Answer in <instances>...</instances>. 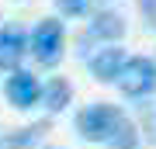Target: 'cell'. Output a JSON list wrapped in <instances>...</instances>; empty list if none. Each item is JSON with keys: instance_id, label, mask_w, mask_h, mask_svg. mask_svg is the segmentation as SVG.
Listing matches in <instances>:
<instances>
[{"instance_id": "obj_1", "label": "cell", "mask_w": 156, "mask_h": 149, "mask_svg": "<svg viewBox=\"0 0 156 149\" xmlns=\"http://www.w3.org/2000/svg\"><path fill=\"white\" fill-rule=\"evenodd\" d=\"M118 90H122L125 97H146L156 90V62L146 59V55H132V59H125V66L118 69Z\"/></svg>"}, {"instance_id": "obj_2", "label": "cell", "mask_w": 156, "mask_h": 149, "mask_svg": "<svg viewBox=\"0 0 156 149\" xmlns=\"http://www.w3.org/2000/svg\"><path fill=\"white\" fill-rule=\"evenodd\" d=\"M118 118H122V111L115 104H90L76 115V132L87 142H108V135L115 132Z\"/></svg>"}, {"instance_id": "obj_3", "label": "cell", "mask_w": 156, "mask_h": 149, "mask_svg": "<svg viewBox=\"0 0 156 149\" xmlns=\"http://www.w3.org/2000/svg\"><path fill=\"white\" fill-rule=\"evenodd\" d=\"M62 21H42L38 28L31 31V52H35V59L45 62V66H52V62L62 55Z\"/></svg>"}, {"instance_id": "obj_4", "label": "cell", "mask_w": 156, "mask_h": 149, "mask_svg": "<svg viewBox=\"0 0 156 149\" xmlns=\"http://www.w3.org/2000/svg\"><path fill=\"white\" fill-rule=\"evenodd\" d=\"M122 35H125V17H122V14H111V11H101L94 21H90V28L83 31V38H80V42L97 38V42L115 45V42H122Z\"/></svg>"}, {"instance_id": "obj_5", "label": "cell", "mask_w": 156, "mask_h": 149, "mask_svg": "<svg viewBox=\"0 0 156 149\" xmlns=\"http://www.w3.org/2000/svg\"><path fill=\"white\" fill-rule=\"evenodd\" d=\"M7 97H11L14 108H31V104H38L42 87H38V80H35L31 73H14V76L7 80Z\"/></svg>"}, {"instance_id": "obj_6", "label": "cell", "mask_w": 156, "mask_h": 149, "mask_svg": "<svg viewBox=\"0 0 156 149\" xmlns=\"http://www.w3.org/2000/svg\"><path fill=\"white\" fill-rule=\"evenodd\" d=\"M28 52V38L17 28H4L0 31V69H14Z\"/></svg>"}, {"instance_id": "obj_7", "label": "cell", "mask_w": 156, "mask_h": 149, "mask_svg": "<svg viewBox=\"0 0 156 149\" xmlns=\"http://www.w3.org/2000/svg\"><path fill=\"white\" fill-rule=\"evenodd\" d=\"M125 49H118V45H111V49H101L94 59H90V69H94V76L101 80V83H111L115 76H118V69L125 66Z\"/></svg>"}, {"instance_id": "obj_8", "label": "cell", "mask_w": 156, "mask_h": 149, "mask_svg": "<svg viewBox=\"0 0 156 149\" xmlns=\"http://www.w3.org/2000/svg\"><path fill=\"white\" fill-rule=\"evenodd\" d=\"M69 97H73V87H69V80H62V76H52V80L42 87V97H38V101H45V108H49V111H62V108L69 104Z\"/></svg>"}, {"instance_id": "obj_9", "label": "cell", "mask_w": 156, "mask_h": 149, "mask_svg": "<svg viewBox=\"0 0 156 149\" xmlns=\"http://www.w3.org/2000/svg\"><path fill=\"white\" fill-rule=\"evenodd\" d=\"M135 146H139V132H135V125L122 115L118 125H115V132L108 135V149H135Z\"/></svg>"}, {"instance_id": "obj_10", "label": "cell", "mask_w": 156, "mask_h": 149, "mask_svg": "<svg viewBox=\"0 0 156 149\" xmlns=\"http://www.w3.org/2000/svg\"><path fill=\"white\" fill-rule=\"evenodd\" d=\"M94 4H97V0H56V7H59L62 14H69V17H80V14H87Z\"/></svg>"}, {"instance_id": "obj_11", "label": "cell", "mask_w": 156, "mask_h": 149, "mask_svg": "<svg viewBox=\"0 0 156 149\" xmlns=\"http://www.w3.org/2000/svg\"><path fill=\"white\" fill-rule=\"evenodd\" d=\"M35 139H38V128H35V132H31V128H21L17 135L7 139V146H11V149H24V146H35Z\"/></svg>"}, {"instance_id": "obj_12", "label": "cell", "mask_w": 156, "mask_h": 149, "mask_svg": "<svg viewBox=\"0 0 156 149\" xmlns=\"http://www.w3.org/2000/svg\"><path fill=\"white\" fill-rule=\"evenodd\" d=\"M139 11L146 14L149 24H156V0H139Z\"/></svg>"}, {"instance_id": "obj_13", "label": "cell", "mask_w": 156, "mask_h": 149, "mask_svg": "<svg viewBox=\"0 0 156 149\" xmlns=\"http://www.w3.org/2000/svg\"><path fill=\"white\" fill-rule=\"evenodd\" d=\"M149 139H153V142H156V122H153V135H149Z\"/></svg>"}]
</instances>
